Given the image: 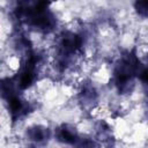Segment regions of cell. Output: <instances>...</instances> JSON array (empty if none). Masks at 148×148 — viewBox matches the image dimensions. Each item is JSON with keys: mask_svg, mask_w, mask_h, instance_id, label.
I'll return each mask as SVG.
<instances>
[{"mask_svg": "<svg viewBox=\"0 0 148 148\" xmlns=\"http://www.w3.org/2000/svg\"><path fill=\"white\" fill-rule=\"evenodd\" d=\"M18 95V88L14 77H5L0 80V97L5 101Z\"/></svg>", "mask_w": 148, "mask_h": 148, "instance_id": "277c9868", "label": "cell"}, {"mask_svg": "<svg viewBox=\"0 0 148 148\" xmlns=\"http://www.w3.org/2000/svg\"><path fill=\"white\" fill-rule=\"evenodd\" d=\"M28 148H34V147H28Z\"/></svg>", "mask_w": 148, "mask_h": 148, "instance_id": "ba28073f", "label": "cell"}, {"mask_svg": "<svg viewBox=\"0 0 148 148\" xmlns=\"http://www.w3.org/2000/svg\"><path fill=\"white\" fill-rule=\"evenodd\" d=\"M96 101H97V92L95 88L89 83L83 84L80 90V102L83 104V106L86 108L92 106L96 103Z\"/></svg>", "mask_w": 148, "mask_h": 148, "instance_id": "5b68a950", "label": "cell"}, {"mask_svg": "<svg viewBox=\"0 0 148 148\" xmlns=\"http://www.w3.org/2000/svg\"><path fill=\"white\" fill-rule=\"evenodd\" d=\"M6 103L13 121L18 120L30 111V104L25 99H23L20 95L9 98L8 101H6Z\"/></svg>", "mask_w": 148, "mask_h": 148, "instance_id": "6da1fadb", "label": "cell"}, {"mask_svg": "<svg viewBox=\"0 0 148 148\" xmlns=\"http://www.w3.org/2000/svg\"><path fill=\"white\" fill-rule=\"evenodd\" d=\"M135 9L138 10V13L142 16L147 15V2L146 1H139L135 2Z\"/></svg>", "mask_w": 148, "mask_h": 148, "instance_id": "52a82bcc", "label": "cell"}, {"mask_svg": "<svg viewBox=\"0 0 148 148\" xmlns=\"http://www.w3.org/2000/svg\"><path fill=\"white\" fill-rule=\"evenodd\" d=\"M74 148H97V142L88 136H79L76 142L73 145Z\"/></svg>", "mask_w": 148, "mask_h": 148, "instance_id": "8992f818", "label": "cell"}, {"mask_svg": "<svg viewBox=\"0 0 148 148\" xmlns=\"http://www.w3.org/2000/svg\"><path fill=\"white\" fill-rule=\"evenodd\" d=\"M25 135L32 143H43L50 138V130L42 125H34L27 130Z\"/></svg>", "mask_w": 148, "mask_h": 148, "instance_id": "3957f363", "label": "cell"}, {"mask_svg": "<svg viewBox=\"0 0 148 148\" xmlns=\"http://www.w3.org/2000/svg\"><path fill=\"white\" fill-rule=\"evenodd\" d=\"M56 136H57L58 141L73 146L76 142V140L79 139L80 135H79L76 128L73 125L62 124L56 130Z\"/></svg>", "mask_w": 148, "mask_h": 148, "instance_id": "7a4b0ae2", "label": "cell"}]
</instances>
